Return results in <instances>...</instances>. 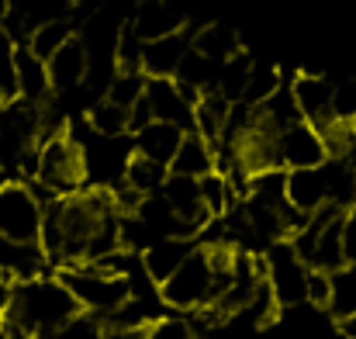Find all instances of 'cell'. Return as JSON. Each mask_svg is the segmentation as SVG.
I'll return each mask as SVG.
<instances>
[{
    "mask_svg": "<svg viewBox=\"0 0 356 339\" xmlns=\"http://www.w3.org/2000/svg\"><path fill=\"white\" fill-rule=\"evenodd\" d=\"M80 312H83L80 301L73 298V291L63 281L38 277V281H21L14 287V301H10V312L3 319L17 322L21 329L38 336V333H59Z\"/></svg>",
    "mask_w": 356,
    "mask_h": 339,
    "instance_id": "obj_1",
    "label": "cell"
},
{
    "mask_svg": "<svg viewBox=\"0 0 356 339\" xmlns=\"http://www.w3.org/2000/svg\"><path fill=\"white\" fill-rule=\"evenodd\" d=\"M59 281L73 291V298L80 301V308L83 312H94V315H115L121 305L131 298L128 277H108L94 263L66 267L59 274Z\"/></svg>",
    "mask_w": 356,
    "mask_h": 339,
    "instance_id": "obj_2",
    "label": "cell"
},
{
    "mask_svg": "<svg viewBox=\"0 0 356 339\" xmlns=\"http://www.w3.org/2000/svg\"><path fill=\"white\" fill-rule=\"evenodd\" d=\"M211 287H215V270L208 260V249H197L163 287L159 298L170 308L191 312V308H208L211 305Z\"/></svg>",
    "mask_w": 356,
    "mask_h": 339,
    "instance_id": "obj_3",
    "label": "cell"
},
{
    "mask_svg": "<svg viewBox=\"0 0 356 339\" xmlns=\"http://www.w3.org/2000/svg\"><path fill=\"white\" fill-rule=\"evenodd\" d=\"M83 149L80 142H73L70 135H56L49 142H42V170L38 180L49 184L59 198H73L80 180H83Z\"/></svg>",
    "mask_w": 356,
    "mask_h": 339,
    "instance_id": "obj_4",
    "label": "cell"
},
{
    "mask_svg": "<svg viewBox=\"0 0 356 339\" xmlns=\"http://www.w3.org/2000/svg\"><path fill=\"white\" fill-rule=\"evenodd\" d=\"M42 215L45 208L28 184H7L0 191V235L14 242H42Z\"/></svg>",
    "mask_w": 356,
    "mask_h": 339,
    "instance_id": "obj_5",
    "label": "cell"
},
{
    "mask_svg": "<svg viewBox=\"0 0 356 339\" xmlns=\"http://www.w3.org/2000/svg\"><path fill=\"white\" fill-rule=\"evenodd\" d=\"M308 263L294 253V246H273L266 253V281L280 308L308 301Z\"/></svg>",
    "mask_w": 356,
    "mask_h": 339,
    "instance_id": "obj_6",
    "label": "cell"
},
{
    "mask_svg": "<svg viewBox=\"0 0 356 339\" xmlns=\"http://www.w3.org/2000/svg\"><path fill=\"white\" fill-rule=\"evenodd\" d=\"M277 149H280V166L284 170H315V166L329 163V149H325L318 128H312L308 121H298V125L284 128L280 139H277Z\"/></svg>",
    "mask_w": 356,
    "mask_h": 339,
    "instance_id": "obj_7",
    "label": "cell"
},
{
    "mask_svg": "<svg viewBox=\"0 0 356 339\" xmlns=\"http://www.w3.org/2000/svg\"><path fill=\"white\" fill-rule=\"evenodd\" d=\"M332 87L336 84L318 77V73H298L294 77L291 90H294L298 111L312 128H325L329 121H336V114H332Z\"/></svg>",
    "mask_w": 356,
    "mask_h": 339,
    "instance_id": "obj_8",
    "label": "cell"
},
{
    "mask_svg": "<svg viewBox=\"0 0 356 339\" xmlns=\"http://www.w3.org/2000/svg\"><path fill=\"white\" fill-rule=\"evenodd\" d=\"M197 253V246H194V239H173V235H166V239H156L145 253H142V267H145V277L156 284V287H163L191 256Z\"/></svg>",
    "mask_w": 356,
    "mask_h": 339,
    "instance_id": "obj_9",
    "label": "cell"
},
{
    "mask_svg": "<svg viewBox=\"0 0 356 339\" xmlns=\"http://www.w3.org/2000/svg\"><path fill=\"white\" fill-rule=\"evenodd\" d=\"M145 97H149V104H152L156 121H166V125H177V128H184V132H194V108L180 97L173 77H149Z\"/></svg>",
    "mask_w": 356,
    "mask_h": 339,
    "instance_id": "obj_10",
    "label": "cell"
},
{
    "mask_svg": "<svg viewBox=\"0 0 356 339\" xmlns=\"http://www.w3.org/2000/svg\"><path fill=\"white\" fill-rule=\"evenodd\" d=\"M87 70H90V52H87V42L80 38H70L52 59H49V80H52V94H70L76 90L83 80H87Z\"/></svg>",
    "mask_w": 356,
    "mask_h": 339,
    "instance_id": "obj_11",
    "label": "cell"
},
{
    "mask_svg": "<svg viewBox=\"0 0 356 339\" xmlns=\"http://www.w3.org/2000/svg\"><path fill=\"white\" fill-rule=\"evenodd\" d=\"M332 198V177H329V163L315 166V170H291L287 177V201L308 215H315L322 205H329Z\"/></svg>",
    "mask_w": 356,
    "mask_h": 339,
    "instance_id": "obj_12",
    "label": "cell"
},
{
    "mask_svg": "<svg viewBox=\"0 0 356 339\" xmlns=\"http://www.w3.org/2000/svg\"><path fill=\"white\" fill-rule=\"evenodd\" d=\"M128 24L135 28V35L142 42H156V38H166V35L184 31L187 17L180 10H173L170 3H163V0H138V7L128 17Z\"/></svg>",
    "mask_w": 356,
    "mask_h": 339,
    "instance_id": "obj_13",
    "label": "cell"
},
{
    "mask_svg": "<svg viewBox=\"0 0 356 339\" xmlns=\"http://www.w3.org/2000/svg\"><path fill=\"white\" fill-rule=\"evenodd\" d=\"M194 49V35L177 31L156 42H145V56H142V70L149 77H177L180 63L187 59V52Z\"/></svg>",
    "mask_w": 356,
    "mask_h": 339,
    "instance_id": "obj_14",
    "label": "cell"
},
{
    "mask_svg": "<svg viewBox=\"0 0 356 339\" xmlns=\"http://www.w3.org/2000/svg\"><path fill=\"white\" fill-rule=\"evenodd\" d=\"M45 263H49V256H45L42 242H14V239L0 235V274L3 277L38 281Z\"/></svg>",
    "mask_w": 356,
    "mask_h": 339,
    "instance_id": "obj_15",
    "label": "cell"
},
{
    "mask_svg": "<svg viewBox=\"0 0 356 339\" xmlns=\"http://www.w3.org/2000/svg\"><path fill=\"white\" fill-rule=\"evenodd\" d=\"M17 84H21V101L42 108L49 104L52 94V80H49V63L38 59L28 42H17Z\"/></svg>",
    "mask_w": 356,
    "mask_h": 339,
    "instance_id": "obj_16",
    "label": "cell"
},
{
    "mask_svg": "<svg viewBox=\"0 0 356 339\" xmlns=\"http://www.w3.org/2000/svg\"><path fill=\"white\" fill-rule=\"evenodd\" d=\"M184 128H177V125H166V121H152L149 128H142L138 135H135V152L138 156H145V159H156V163H163V166H173V159H177V152H180V145H184Z\"/></svg>",
    "mask_w": 356,
    "mask_h": 339,
    "instance_id": "obj_17",
    "label": "cell"
},
{
    "mask_svg": "<svg viewBox=\"0 0 356 339\" xmlns=\"http://www.w3.org/2000/svg\"><path fill=\"white\" fill-rule=\"evenodd\" d=\"M170 173L194 177V180L215 173V149H211V142L201 132H187L184 135V145H180V152H177V159L170 166Z\"/></svg>",
    "mask_w": 356,
    "mask_h": 339,
    "instance_id": "obj_18",
    "label": "cell"
},
{
    "mask_svg": "<svg viewBox=\"0 0 356 339\" xmlns=\"http://www.w3.org/2000/svg\"><path fill=\"white\" fill-rule=\"evenodd\" d=\"M194 49L204 56V59H211L215 66H225L232 56L242 52V42H238V35L229 28V24H204V28H197L194 31Z\"/></svg>",
    "mask_w": 356,
    "mask_h": 339,
    "instance_id": "obj_19",
    "label": "cell"
},
{
    "mask_svg": "<svg viewBox=\"0 0 356 339\" xmlns=\"http://www.w3.org/2000/svg\"><path fill=\"white\" fill-rule=\"evenodd\" d=\"M70 38H76V21L66 14V17H56V21H45V24H38L35 31H31V38H28V49L38 56V59H52Z\"/></svg>",
    "mask_w": 356,
    "mask_h": 339,
    "instance_id": "obj_20",
    "label": "cell"
},
{
    "mask_svg": "<svg viewBox=\"0 0 356 339\" xmlns=\"http://www.w3.org/2000/svg\"><path fill=\"white\" fill-rule=\"evenodd\" d=\"M124 180H128L135 191H142L145 198H152V194H163V187H166V180H170V166L131 152L128 163H124Z\"/></svg>",
    "mask_w": 356,
    "mask_h": 339,
    "instance_id": "obj_21",
    "label": "cell"
},
{
    "mask_svg": "<svg viewBox=\"0 0 356 339\" xmlns=\"http://www.w3.org/2000/svg\"><path fill=\"white\" fill-rule=\"evenodd\" d=\"M343 222L346 215H339L336 222L318 232V242H315V256H312V270H325V274H336L346 267V253H343Z\"/></svg>",
    "mask_w": 356,
    "mask_h": 339,
    "instance_id": "obj_22",
    "label": "cell"
},
{
    "mask_svg": "<svg viewBox=\"0 0 356 339\" xmlns=\"http://www.w3.org/2000/svg\"><path fill=\"white\" fill-rule=\"evenodd\" d=\"M197 187H201V205L211 212V219H225V215L232 212V205H236V187H232L229 177H222V173L215 170V173L201 177Z\"/></svg>",
    "mask_w": 356,
    "mask_h": 339,
    "instance_id": "obj_23",
    "label": "cell"
},
{
    "mask_svg": "<svg viewBox=\"0 0 356 339\" xmlns=\"http://www.w3.org/2000/svg\"><path fill=\"white\" fill-rule=\"evenodd\" d=\"M156 322H159V305L149 298H138V294H131L115 315H108L111 329H149Z\"/></svg>",
    "mask_w": 356,
    "mask_h": 339,
    "instance_id": "obj_24",
    "label": "cell"
},
{
    "mask_svg": "<svg viewBox=\"0 0 356 339\" xmlns=\"http://www.w3.org/2000/svg\"><path fill=\"white\" fill-rule=\"evenodd\" d=\"M329 315H332L336 322H350V319H356V267H343V270L332 274Z\"/></svg>",
    "mask_w": 356,
    "mask_h": 339,
    "instance_id": "obj_25",
    "label": "cell"
},
{
    "mask_svg": "<svg viewBox=\"0 0 356 339\" xmlns=\"http://www.w3.org/2000/svg\"><path fill=\"white\" fill-rule=\"evenodd\" d=\"M284 80H280V70L277 66H266V63H252V77H249V87H245V97L238 104L245 108H263L273 94H280Z\"/></svg>",
    "mask_w": 356,
    "mask_h": 339,
    "instance_id": "obj_26",
    "label": "cell"
},
{
    "mask_svg": "<svg viewBox=\"0 0 356 339\" xmlns=\"http://www.w3.org/2000/svg\"><path fill=\"white\" fill-rule=\"evenodd\" d=\"M287 177H291V170H263V173L249 177V198L263 201L270 208H284L287 205Z\"/></svg>",
    "mask_w": 356,
    "mask_h": 339,
    "instance_id": "obj_27",
    "label": "cell"
},
{
    "mask_svg": "<svg viewBox=\"0 0 356 339\" xmlns=\"http://www.w3.org/2000/svg\"><path fill=\"white\" fill-rule=\"evenodd\" d=\"M145 87H149V73L145 70H118L108 84V101H115L121 108H135L142 97H145Z\"/></svg>",
    "mask_w": 356,
    "mask_h": 339,
    "instance_id": "obj_28",
    "label": "cell"
},
{
    "mask_svg": "<svg viewBox=\"0 0 356 339\" xmlns=\"http://www.w3.org/2000/svg\"><path fill=\"white\" fill-rule=\"evenodd\" d=\"M249 77H252V59L245 56V52H238L232 56L222 70H218V94H225L232 104H238L242 97H245V87H249Z\"/></svg>",
    "mask_w": 356,
    "mask_h": 339,
    "instance_id": "obj_29",
    "label": "cell"
},
{
    "mask_svg": "<svg viewBox=\"0 0 356 339\" xmlns=\"http://www.w3.org/2000/svg\"><path fill=\"white\" fill-rule=\"evenodd\" d=\"M87 125L101 135V139H121L124 132H128V108H121L115 101H101V104H94L90 114H87Z\"/></svg>",
    "mask_w": 356,
    "mask_h": 339,
    "instance_id": "obj_30",
    "label": "cell"
},
{
    "mask_svg": "<svg viewBox=\"0 0 356 339\" xmlns=\"http://www.w3.org/2000/svg\"><path fill=\"white\" fill-rule=\"evenodd\" d=\"M0 97L3 104L21 101V84H17V42L0 31Z\"/></svg>",
    "mask_w": 356,
    "mask_h": 339,
    "instance_id": "obj_31",
    "label": "cell"
},
{
    "mask_svg": "<svg viewBox=\"0 0 356 339\" xmlns=\"http://www.w3.org/2000/svg\"><path fill=\"white\" fill-rule=\"evenodd\" d=\"M332 114L336 121H356V80H339L332 87Z\"/></svg>",
    "mask_w": 356,
    "mask_h": 339,
    "instance_id": "obj_32",
    "label": "cell"
},
{
    "mask_svg": "<svg viewBox=\"0 0 356 339\" xmlns=\"http://www.w3.org/2000/svg\"><path fill=\"white\" fill-rule=\"evenodd\" d=\"M308 301L318 305V308H329V301H332V274L308 270Z\"/></svg>",
    "mask_w": 356,
    "mask_h": 339,
    "instance_id": "obj_33",
    "label": "cell"
},
{
    "mask_svg": "<svg viewBox=\"0 0 356 339\" xmlns=\"http://www.w3.org/2000/svg\"><path fill=\"white\" fill-rule=\"evenodd\" d=\"M145 339H197L194 326L180 322V319H159L156 326L145 329Z\"/></svg>",
    "mask_w": 356,
    "mask_h": 339,
    "instance_id": "obj_34",
    "label": "cell"
},
{
    "mask_svg": "<svg viewBox=\"0 0 356 339\" xmlns=\"http://www.w3.org/2000/svg\"><path fill=\"white\" fill-rule=\"evenodd\" d=\"M52 339H104V333H101V326L94 319L76 315L70 326H63L59 333H52Z\"/></svg>",
    "mask_w": 356,
    "mask_h": 339,
    "instance_id": "obj_35",
    "label": "cell"
},
{
    "mask_svg": "<svg viewBox=\"0 0 356 339\" xmlns=\"http://www.w3.org/2000/svg\"><path fill=\"white\" fill-rule=\"evenodd\" d=\"M152 121H156L152 104H149V97H142V101L128 111V132H131V135H138V132H142V128H149Z\"/></svg>",
    "mask_w": 356,
    "mask_h": 339,
    "instance_id": "obj_36",
    "label": "cell"
},
{
    "mask_svg": "<svg viewBox=\"0 0 356 339\" xmlns=\"http://www.w3.org/2000/svg\"><path fill=\"white\" fill-rule=\"evenodd\" d=\"M343 253H346V267H356V208L346 212L343 222Z\"/></svg>",
    "mask_w": 356,
    "mask_h": 339,
    "instance_id": "obj_37",
    "label": "cell"
},
{
    "mask_svg": "<svg viewBox=\"0 0 356 339\" xmlns=\"http://www.w3.org/2000/svg\"><path fill=\"white\" fill-rule=\"evenodd\" d=\"M104 339H145V329H104Z\"/></svg>",
    "mask_w": 356,
    "mask_h": 339,
    "instance_id": "obj_38",
    "label": "cell"
},
{
    "mask_svg": "<svg viewBox=\"0 0 356 339\" xmlns=\"http://www.w3.org/2000/svg\"><path fill=\"white\" fill-rule=\"evenodd\" d=\"M10 3H14V0H0V21H7V14H10Z\"/></svg>",
    "mask_w": 356,
    "mask_h": 339,
    "instance_id": "obj_39",
    "label": "cell"
},
{
    "mask_svg": "<svg viewBox=\"0 0 356 339\" xmlns=\"http://www.w3.org/2000/svg\"><path fill=\"white\" fill-rule=\"evenodd\" d=\"M353 201H356V191H353ZM353 208H356V205H353Z\"/></svg>",
    "mask_w": 356,
    "mask_h": 339,
    "instance_id": "obj_40",
    "label": "cell"
}]
</instances>
